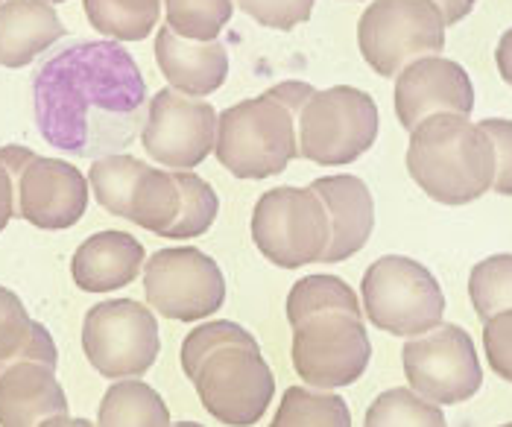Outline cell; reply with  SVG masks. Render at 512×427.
I'll return each mask as SVG.
<instances>
[{
	"instance_id": "6da1fadb",
	"label": "cell",
	"mask_w": 512,
	"mask_h": 427,
	"mask_svg": "<svg viewBox=\"0 0 512 427\" xmlns=\"http://www.w3.org/2000/svg\"><path fill=\"white\" fill-rule=\"evenodd\" d=\"M147 82L132 53L109 39L74 41L47 56L33 77L41 138L77 158L120 153L141 135Z\"/></svg>"
},
{
	"instance_id": "7a4b0ae2",
	"label": "cell",
	"mask_w": 512,
	"mask_h": 427,
	"mask_svg": "<svg viewBox=\"0 0 512 427\" xmlns=\"http://www.w3.org/2000/svg\"><path fill=\"white\" fill-rule=\"evenodd\" d=\"M407 173L442 205H469L492 191L495 147L466 115H431L410 129Z\"/></svg>"
},
{
	"instance_id": "3957f363",
	"label": "cell",
	"mask_w": 512,
	"mask_h": 427,
	"mask_svg": "<svg viewBox=\"0 0 512 427\" xmlns=\"http://www.w3.org/2000/svg\"><path fill=\"white\" fill-rule=\"evenodd\" d=\"M217 161L237 179H270L299 158L296 120L267 94L240 100L217 115Z\"/></svg>"
},
{
	"instance_id": "277c9868",
	"label": "cell",
	"mask_w": 512,
	"mask_h": 427,
	"mask_svg": "<svg viewBox=\"0 0 512 427\" xmlns=\"http://www.w3.org/2000/svg\"><path fill=\"white\" fill-rule=\"evenodd\" d=\"M366 319L393 337H419L445 316V296L434 272L404 255H384L363 272Z\"/></svg>"
},
{
	"instance_id": "5b68a950",
	"label": "cell",
	"mask_w": 512,
	"mask_h": 427,
	"mask_svg": "<svg viewBox=\"0 0 512 427\" xmlns=\"http://www.w3.org/2000/svg\"><path fill=\"white\" fill-rule=\"evenodd\" d=\"M378 138V106L355 85L314 91L296 117L299 156L319 167H343L372 150Z\"/></svg>"
},
{
	"instance_id": "8992f818",
	"label": "cell",
	"mask_w": 512,
	"mask_h": 427,
	"mask_svg": "<svg viewBox=\"0 0 512 427\" xmlns=\"http://www.w3.org/2000/svg\"><path fill=\"white\" fill-rule=\"evenodd\" d=\"M445 30L434 0H375L357 21V44L375 74L398 77L410 62L439 56Z\"/></svg>"
},
{
	"instance_id": "52a82bcc",
	"label": "cell",
	"mask_w": 512,
	"mask_h": 427,
	"mask_svg": "<svg viewBox=\"0 0 512 427\" xmlns=\"http://www.w3.org/2000/svg\"><path fill=\"white\" fill-rule=\"evenodd\" d=\"M252 240L281 270L316 264L331 243L328 211L311 188H273L255 202Z\"/></svg>"
},
{
	"instance_id": "ba28073f",
	"label": "cell",
	"mask_w": 512,
	"mask_h": 427,
	"mask_svg": "<svg viewBox=\"0 0 512 427\" xmlns=\"http://www.w3.org/2000/svg\"><path fill=\"white\" fill-rule=\"evenodd\" d=\"M82 351L103 378L123 381L147 375L161 354L156 313L135 299L94 305L82 322Z\"/></svg>"
},
{
	"instance_id": "9c48e42d",
	"label": "cell",
	"mask_w": 512,
	"mask_h": 427,
	"mask_svg": "<svg viewBox=\"0 0 512 427\" xmlns=\"http://www.w3.org/2000/svg\"><path fill=\"white\" fill-rule=\"evenodd\" d=\"M202 407L223 425L252 427L273 404L276 378L261 349L226 346L202 360L194 375Z\"/></svg>"
},
{
	"instance_id": "30bf717a",
	"label": "cell",
	"mask_w": 512,
	"mask_h": 427,
	"mask_svg": "<svg viewBox=\"0 0 512 427\" xmlns=\"http://www.w3.org/2000/svg\"><path fill=\"white\" fill-rule=\"evenodd\" d=\"M293 369L314 389L352 387L363 378L372 343L363 316L352 313H316L293 328Z\"/></svg>"
},
{
	"instance_id": "8fae6325",
	"label": "cell",
	"mask_w": 512,
	"mask_h": 427,
	"mask_svg": "<svg viewBox=\"0 0 512 427\" xmlns=\"http://www.w3.org/2000/svg\"><path fill=\"white\" fill-rule=\"evenodd\" d=\"M144 293L161 316L199 322L223 308L226 278L197 246H170L144 261Z\"/></svg>"
},
{
	"instance_id": "7c38bea8",
	"label": "cell",
	"mask_w": 512,
	"mask_h": 427,
	"mask_svg": "<svg viewBox=\"0 0 512 427\" xmlns=\"http://www.w3.org/2000/svg\"><path fill=\"white\" fill-rule=\"evenodd\" d=\"M407 384L434 404H463L483 384L472 337L460 325L439 322L436 328L410 337L401 351Z\"/></svg>"
},
{
	"instance_id": "4fadbf2b",
	"label": "cell",
	"mask_w": 512,
	"mask_h": 427,
	"mask_svg": "<svg viewBox=\"0 0 512 427\" xmlns=\"http://www.w3.org/2000/svg\"><path fill=\"white\" fill-rule=\"evenodd\" d=\"M217 141V112L208 100L161 88L147 103L141 144L167 170H194Z\"/></svg>"
},
{
	"instance_id": "5bb4252c",
	"label": "cell",
	"mask_w": 512,
	"mask_h": 427,
	"mask_svg": "<svg viewBox=\"0 0 512 427\" xmlns=\"http://www.w3.org/2000/svg\"><path fill=\"white\" fill-rule=\"evenodd\" d=\"M88 194V179L71 161L36 156L15 179V217L44 232H62L82 220Z\"/></svg>"
},
{
	"instance_id": "9a60e30c",
	"label": "cell",
	"mask_w": 512,
	"mask_h": 427,
	"mask_svg": "<svg viewBox=\"0 0 512 427\" xmlns=\"http://www.w3.org/2000/svg\"><path fill=\"white\" fill-rule=\"evenodd\" d=\"M474 85L466 68L445 56H422L395 77V115L410 132L431 115H472Z\"/></svg>"
},
{
	"instance_id": "2e32d148",
	"label": "cell",
	"mask_w": 512,
	"mask_h": 427,
	"mask_svg": "<svg viewBox=\"0 0 512 427\" xmlns=\"http://www.w3.org/2000/svg\"><path fill=\"white\" fill-rule=\"evenodd\" d=\"M325 205L331 223V243L322 264H340L357 255L375 229V202L363 179L352 173L322 176L308 185Z\"/></svg>"
},
{
	"instance_id": "e0dca14e",
	"label": "cell",
	"mask_w": 512,
	"mask_h": 427,
	"mask_svg": "<svg viewBox=\"0 0 512 427\" xmlns=\"http://www.w3.org/2000/svg\"><path fill=\"white\" fill-rule=\"evenodd\" d=\"M53 416H68V395L53 366L15 360L0 369V427H39Z\"/></svg>"
},
{
	"instance_id": "ac0fdd59",
	"label": "cell",
	"mask_w": 512,
	"mask_h": 427,
	"mask_svg": "<svg viewBox=\"0 0 512 427\" xmlns=\"http://www.w3.org/2000/svg\"><path fill=\"white\" fill-rule=\"evenodd\" d=\"M156 62L173 91L199 100L229 77V50L220 41L179 39L167 24L156 33Z\"/></svg>"
},
{
	"instance_id": "d6986e66",
	"label": "cell",
	"mask_w": 512,
	"mask_h": 427,
	"mask_svg": "<svg viewBox=\"0 0 512 427\" xmlns=\"http://www.w3.org/2000/svg\"><path fill=\"white\" fill-rule=\"evenodd\" d=\"M147 252L126 232H97L82 240L71 258L74 284L85 293H112L138 278Z\"/></svg>"
},
{
	"instance_id": "ffe728a7",
	"label": "cell",
	"mask_w": 512,
	"mask_h": 427,
	"mask_svg": "<svg viewBox=\"0 0 512 427\" xmlns=\"http://www.w3.org/2000/svg\"><path fill=\"white\" fill-rule=\"evenodd\" d=\"M65 36L62 18L47 0L0 3V68H27Z\"/></svg>"
},
{
	"instance_id": "44dd1931",
	"label": "cell",
	"mask_w": 512,
	"mask_h": 427,
	"mask_svg": "<svg viewBox=\"0 0 512 427\" xmlns=\"http://www.w3.org/2000/svg\"><path fill=\"white\" fill-rule=\"evenodd\" d=\"M97 427H173L170 410L156 389L138 378H123L106 389Z\"/></svg>"
},
{
	"instance_id": "7402d4cb",
	"label": "cell",
	"mask_w": 512,
	"mask_h": 427,
	"mask_svg": "<svg viewBox=\"0 0 512 427\" xmlns=\"http://www.w3.org/2000/svg\"><path fill=\"white\" fill-rule=\"evenodd\" d=\"M179 211H182V191L176 185L173 170L147 164L135 182L126 220L161 237L179 220Z\"/></svg>"
},
{
	"instance_id": "603a6c76",
	"label": "cell",
	"mask_w": 512,
	"mask_h": 427,
	"mask_svg": "<svg viewBox=\"0 0 512 427\" xmlns=\"http://www.w3.org/2000/svg\"><path fill=\"white\" fill-rule=\"evenodd\" d=\"M85 15L109 41H144L156 33L161 0H82Z\"/></svg>"
},
{
	"instance_id": "cb8c5ba5",
	"label": "cell",
	"mask_w": 512,
	"mask_h": 427,
	"mask_svg": "<svg viewBox=\"0 0 512 427\" xmlns=\"http://www.w3.org/2000/svg\"><path fill=\"white\" fill-rule=\"evenodd\" d=\"M316 313L363 316L355 290L337 275H305L287 293V322L296 328Z\"/></svg>"
},
{
	"instance_id": "d4e9b609",
	"label": "cell",
	"mask_w": 512,
	"mask_h": 427,
	"mask_svg": "<svg viewBox=\"0 0 512 427\" xmlns=\"http://www.w3.org/2000/svg\"><path fill=\"white\" fill-rule=\"evenodd\" d=\"M270 427H352V410L334 392L290 387Z\"/></svg>"
},
{
	"instance_id": "484cf974",
	"label": "cell",
	"mask_w": 512,
	"mask_h": 427,
	"mask_svg": "<svg viewBox=\"0 0 512 427\" xmlns=\"http://www.w3.org/2000/svg\"><path fill=\"white\" fill-rule=\"evenodd\" d=\"M147 167V161L126 153H112V156L94 158L91 170H88V188L94 199L115 217L126 220L129 211V199L135 191V182L141 176V170Z\"/></svg>"
},
{
	"instance_id": "4316f807",
	"label": "cell",
	"mask_w": 512,
	"mask_h": 427,
	"mask_svg": "<svg viewBox=\"0 0 512 427\" xmlns=\"http://www.w3.org/2000/svg\"><path fill=\"white\" fill-rule=\"evenodd\" d=\"M363 427H448L439 404L425 401L413 389L395 387L381 392L369 410Z\"/></svg>"
},
{
	"instance_id": "83f0119b",
	"label": "cell",
	"mask_w": 512,
	"mask_h": 427,
	"mask_svg": "<svg viewBox=\"0 0 512 427\" xmlns=\"http://www.w3.org/2000/svg\"><path fill=\"white\" fill-rule=\"evenodd\" d=\"M167 27L188 41H217L235 12V0H161Z\"/></svg>"
},
{
	"instance_id": "f1b7e54d",
	"label": "cell",
	"mask_w": 512,
	"mask_h": 427,
	"mask_svg": "<svg viewBox=\"0 0 512 427\" xmlns=\"http://www.w3.org/2000/svg\"><path fill=\"white\" fill-rule=\"evenodd\" d=\"M176 176V185L182 191V211H179V220L161 234L167 240H188V237H199L205 234L217 214H220V199H217V191L197 176L194 170H173Z\"/></svg>"
},
{
	"instance_id": "f546056e",
	"label": "cell",
	"mask_w": 512,
	"mask_h": 427,
	"mask_svg": "<svg viewBox=\"0 0 512 427\" xmlns=\"http://www.w3.org/2000/svg\"><path fill=\"white\" fill-rule=\"evenodd\" d=\"M474 313L486 322L495 313L512 311V255H492L469 275Z\"/></svg>"
},
{
	"instance_id": "4dcf8cb0",
	"label": "cell",
	"mask_w": 512,
	"mask_h": 427,
	"mask_svg": "<svg viewBox=\"0 0 512 427\" xmlns=\"http://www.w3.org/2000/svg\"><path fill=\"white\" fill-rule=\"evenodd\" d=\"M226 346H246V349H261L258 340L240 328L237 322H226V319H217V322H202L197 325L185 343H182V372L194 381L197 369L202 366V360L214 351L226 349Z\"/></svg>"
},
{
	"instance_id": "1f68e13d",
	"label": "cell",
	"mask_w": 512,
	"mask_h": 427,
	"mask_svg": "<svg viewBox=\"0 0 512 427\" xmlns=\"http://www.w3.org/2000/svg\"><path fill=\"white\" fill-rule=\"evenodd\" d=\"M237 6L270 30H296L314 15L316 0H235Z\"/></svg>"
},
{
	"instance_id": "d6a6232c",
	"label": "cell",
	"mask_w": 512,
	"mask_h": 427,
	"mask_svg": "<svg viewBox=\"0 0 512 427\" xmlns=\"http://www.w3.org/2000/svg\"><path fill=\"white\" fill-rule=\"evenodd\" d=\"M30 331H33V319L24 302L12 290L0 287V363L12 360L27 346Z\"/></svg>"
},
{
	"instance_id": "836d02e7",
	"label": "cell",
	"mask_w": 512,
	"mask_h": 427,
	"mask_svg": "<svg viewBox=\"0 0 512 427\" xmlns=\"http://www.w3.org/2000/svg\"><path fill=\"white\" fill-rule=\"evenodd\" d=\"M483 349L492 372L512 384V311L495 313L483 322Z\"/></svg>"
},
{
	"instance_id": "e575fe53",
	"label": "cell",
	"mask_w": 512,
	"mask_h": 427,
	"mask_svg": "<svg viewBox=\"0 0 512 427\" xmlns=\"http://www.w3.org/2000/svg\"><path fill=\"white\" fill-rule=\"evenodd\" d=\"M495 147V182L492 191L501 196H512V120L507 117H489L480 123Z\"/></svg>"
},
{
	"instance_id": "d590c367",
	"label": "cell",
	"mask_w": 512,
	"mask_h": 427,
	"mask_svg": "<svg viewBox=\"0 0 512 427\" xmlns=\"http://www.w3.org/2000/svg\"><path fill=\"white\" fill-rule=\"evenodd\" d=\"M314 85H308V82H299V79H287V82H278V85H273L270 91H267V97L270 100H276V103H281L290 115H293V120L299 117V112H302V106L314 97Z\"/></svg>"
},
{
	"instance_id": "8d00e7d4",
	"label": "cell",
	"mask_w": 512,
	"mask_h": 427,
	"mask_svg": "<svg viewBox=\"0 0 512 427\" xmlns=\"http://www.w3.org/2000/svg\"><path fill=\"white\" fill-rule=\"evenodd\" d=\"M36 156H39V153H33L30 147H21V144H6V147H0V164L9 170L12 182L21 176V170H24Z\"/></svg>"
},
{
	"instance_id": "74e56055",
	"label": "cell",
	"mask_w": 512,
	"mask_h": 427,
	"mask_svg": "<svg viewBox=\"0 0 512 427\" xmlns=\"http://www.w3.org/2000/svg\"><path fill=\"white\" fill-rule=\"evenodd\" d=\"M12 217H15V182L9 170L0 164V232L9 226Z\"/></svg>"
},
{
	"instance_id": "f35d334b",
	"label": "cell",
	"mask_w": 512,
	"mask_h": 427,
	"mask_svg": "<svg viewBox=\"0 0 512 427\" xmlns=\"http://www.w3.org/2000/svg\"><path fill=\"white\" fill-rule=\"evenodd\" d=\"M434 3L445 18V27H451V24H460L472 12L477 0H434Z\"/></svg>"
},
{
	"instance_id": "ab89813d",
	"label": "cell",
	"mask_w": 512,
	"mask_h": 427,
	"mask_svg": "<svg viewBox=\"0 0 512 427\" xmlns=\"http://www.w3.org/2000/svg\"><path fill=\"white\" fill-rule=\"evenodd\" d=\"M495 65H498V74L512 88V30H507L501 41H498V50H495Z\"/></svg>"
},
{
	"instance_id": "60d3db41",
	"label": "cell",
	"mask_w": 512,
	"mask_h": 427,
	"mask_svg": "<svg viewBox=\"0 0 512 427\" xmlns=\"http://www.w3.org/2000/svg\"><path fill=\"white\" fill-rule=\"evenodd\" d=\"M39 427H97V425H91L88 419H74V416H53V419H44Z\"/></svg>"
},
{
	"instance_id": "b9f144b4",
	"label": "cell",
	"mask_w": 512,
	"mask_h": 427,
	"mask_svg": "<svg viewBox=\"0 0 512 427\" xmlns=\"http://www.w3.org/2000/svg\"><path fill=\"white\" fill-rule=\"evenodd\" d=\"M173 427H205V425H197V422H179V425Z\"/></svg>"
},
{
	"instance_id": "7bdbcfd3",
	"label": "cell",
	"mask_w": 512,
	"mask_h": 427,
	"mask_svg": "<svg viewBox=\"0 0 512 427\" xmlns=\"http://www.w3.org/2000/svg\"><path fill=\"white\" fill-rule=\"evenodd\" d=\"M47 3H65V0H47Z\"/></svg>"
},
{
	"instance_id": "ee69618b",
	"label": "cell",
	"mask_w": 512,
	"mask_h": 427,
	"mask_svg": "<svg viewBox=\"0 0 512 427\" xmlns=\"http://www.w3.org/2000/svg\"><path fill=\"white\" fill-rule=\"evenodd\" d=\"M501 427H512V422H510V425H501Z\"/></svg>"
},
{
	"instance_id": "f6af8a7d",
	"label": "cell",
	"mask_w": 512,
	"mask_h": 427,
	"mask_svg": "<svg viewBox=\"0 0 512 427\" xmlns=\"http://www.w3.org/2000/svg\"><path fill=\"white\" fill-rule=\"evenodd\" d=\"M0 3H3V0H0Z\"/></svg>"
}]
</instances>
